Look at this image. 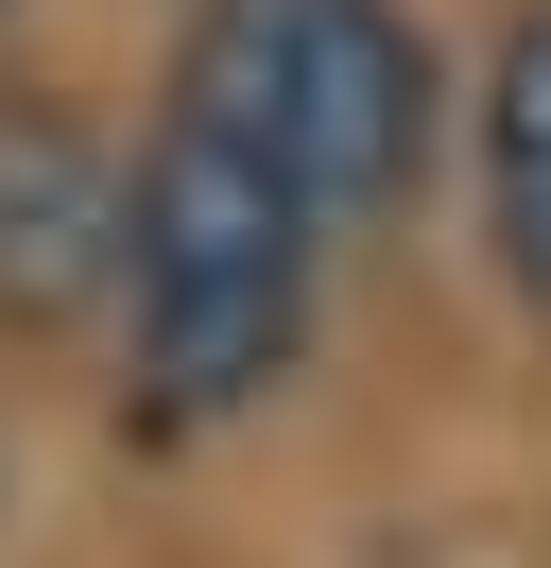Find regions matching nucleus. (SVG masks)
<instances>
[{"mask_svg": "<svg viewBox=\"0 0 551 568\" xmlns=\"http://www.w3.org/2000/svg\"><path fill=\"white\" fill-rule=\"evenodd\" d=\"M328 224L259 173V155L156 121L121 173V362H138V430H224L259 414L310 362V311H328Z\"/></svg>", "mask_w": 551, "mask_h": 568, "instance_id": "f257e3e1", "label": "nucleus"}, {"mask_svg": "<svg viewBox=\"0 0 551 568\" xmlns=\"http://www.w3.org/2000/svg\"><path fill=\"white\" fill-rule=\"evenodd\" d=\"M156 121L259 155L328 242H362V224L413 207V173H431L448 70H431V36H413V0H190Z\"/></svg>", "mask_w": 551, "mask_h": 568, "instance_id": "f03ea898", "label": "nucleus"}, {"mask_svg": "<svg viewBox=\"0 0 551 568\" xmlns=\"http://www.w3.org/2000/svg\"><path fill=\"white\" fill-rule=\"evenodd\" d=\"M121 311V155L69 87H0V327Z\"/></svg>", "mask_w": 551, "mask_h": 568, "instance_id": "7ed1b4c3", "label": "nucleus"}, {"mask_svg": "<svg viewBox=\"0 0 551 568\" xmlns=\"http://www.w3.org/2000/svg\"><path fill=\"white\" fill-rule=\"evenodd\" d=\"M465 155H482V242H500V293L551 327V0H517L500 52L465 87Z\"/></svg>", "mask_w": 551, "mask_h": 568, "instance_id": "20e7f679", "label": "nucleus"}]
</instances>
